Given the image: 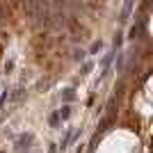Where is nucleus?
<instances>
[{"mask_svg": "<svg viewBox=\"0 0 153 153\" xmlns=\"http://www.w3.org/2000/svg\"><path fill=\"white\" fill-rule=\"evenodd\" d=\"M57 114H59V119H69V114H71V108H69V105H64V108L59 110Z\"/></svg>", "mask_w": 153, "mask_h": 153, "instance_id": "obj_4", "label": "nucleus"}, {"mask_svg": "<svg viewBox=\"0 0 153 153\" xmlns=\"http://www.w3.org/2000/svg\"><path fill=\"white\" fill-rule=\"evenodd\" d=\"M133 5H135V0H126V5H123V9H121V21H126L128 16H130V9H133Z\"/></svg>", "mask_w": 153, "mask_h": 153, "instance_id": "obj_2", "label": "nucleus"}, {"mask_svg": "<svg viewBox=\"0 0 153 153\" xmlns=\"http://www.w3.org/2000/svg\"><path fill=\"white\" fill-rule=\"evenodd\" d=\"M59 121H62V119H59V114L55 112V114L51 117V126H53V128H55V126H59Z\"/></svg>", "mask_w": 153, "mask_h": 153, "instance_id": "obj_5", "label": "nucleus"}, {"mask_svg": "<svg viewBox=\"0 0 153 153\" xmlns=\"http://www.w3.org/2000/svg\"><path fill=\"white\" fill-rule=\"evenodd\" d=\"M73 98H76V94H73V89H64V94H62V101H73Z\"/></svg>", "mask_w": 153, "mask_h": 153, "instance_id": "obj_3", "label": "nucleus"}, {"mask_svg": "<svg viewBox=\"0 0 153 153\" xmlns=\"http://www.w3.org/2000/svg\"><path fill=\"white\" fill-rule=\"evenodd\" d=\"M101 48H103V44H101V41H96V44L91 46V51H89V53H91V55H94V53H98V51H101Z\"/></svg>", "mask_w": 153, "mask_h": 153, "instance_id": "obj_6", "label": "nucleus"}, {"mask_svg": "<svg viewBox=\"0 0 153 153\" xmlns=\"http://www.w3.org/2000/svg\"><path fill=\"white\" fill-rule=\"evenodd\" d=\"M32 144V133H21L19 140H16V151L19 153H25Z\"/></svg>", "mask_w": 153, "mask_h": 153, "instance_id": "obj_1", "label": "nucleus"}, {"mask_svg": "<svg viewBox=\"0 0 153 153\" xmlns=\"http://www.w3.org/2000/svg\"><path fill=\"white\" fill-rule=\"evenodd\" d=\"M0 121H2V117H0Z\"/></svg>", "mask_w": 153, "mask_h": 153, "instance_id": "obj_7", "label": "nucleus"}]
</instances>
